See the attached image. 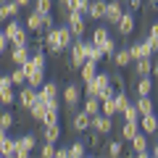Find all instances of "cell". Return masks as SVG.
Here are the masks:
<instances>
[{
	"instance_id": "cell-1",
	"label": "cell",
	"mask_w": 158,
	"mask_h": 158,
	"mask_svg": "<svg viewBox=\"0 0 158 158\" xmlns=\"http://www.w3.org/2000/svg\"><path fill=\"white\" fill-rule=\"evenodd\" d=\"M6 37L11 40V45H29V32H27V27L24 24H19L16 19H11V21L6 24Z\"/></svg>"
},
{
	"instance_id": "cell-2",
	"label": "cell",
	"mask_w": 158,
	"mask_h": 158,
	"mask_svg": "<svg viewBox=\"0 0 158 158\" xmlns=\"http://www.w3.org/2000/svg\"><path fill=\"white\" fill-rule=\"evenodd\" d=\"M69 50H71V58H69V66L71 69H82V63L87 61V42L82 37L77 40V42H74L71 48H69Z\"/></svg>"
},
{
	"instance_id": "cell-3",
	"label": "cell",
	"mask_w": 158,
	"mask_h": 158,
	"mask_svg": "<svg viewBox=\"0 0 158 158\" xmlns=\"http://www.w3.org/2000/svg\"><path fill=\"white\" fill-rule=\"evenodd\" d=\"M66 24H69V29L74 32V37H85V32H87V24H85V13L82 11H69L66 13Z\"/></svg>"
},
{
	"instance_id": "cell-4",
	"label": "cell",
	"mask_w": 158,
	"mask_h": 158,
	"mask_svg": "<svg viewBox=\"0 0 158 158\" xmlns=\"http://www.w3.org/2000/svg\"><path fill=\"white\" fill-rule=\"evenodd\" d=\"M37 98H40V90H37V87H32V85H24L21 90L16 92V100H19V106H21L24 111H29V108L37 103Z\"/></svg>"
},
{
	"instance_id": "cell-5",
	"label": "cell",
	"mask_w": 158,
	"mask_h": 158,
	"mask_svg": "<svg viewBox=\"0 0 158 158\" xmlns=\"http://www.w3.org/2000/svg\"><path fill=\"white\" fill-rule=\"evenodd\" d=\"M69 127H71V132H77V135H85V132L92 129V116L82 108L79 113H74V116H71V124H69Z\"/></svg>"
},
{
	"instance_id": "cell-6",
	"label": "cell",
	"mask_w": 158,
	"mask_h": 158,
	"mask_svg": "<svg viewBox=\"0 0 158 158\" xmlns=\"http://www.w3.org/2000/svg\"><path fill=\"white\" fill-rule=\"evenodd\" d=\"M61 95H63V103H66V106L74 111V108H77L79 103H82V87L71 82V85H66V87H63V92H61Z\"/></svg>"
},
{
	"instance_id": "cell-7",
	"label": "cell",
	"mask_w": 158,
	"mask_h": 158,
	"mask_svg": "<svg viewBox=\"0 0 158 158\" xmlns=\"http://www.w3.org/2000/svg\"><path fill=\"white\" fill-rule=\"evenodd\" d=\"M16 100V90H13V82H11V77H0V103L3 106H11V103Z\"/></svg>"
},
{
	"instance_id": "cell-8",
	"label": "cell",
	"mask_w": 158,
	"mask_h": 158,
	"mask_svg": "<svg viewBox=\"0 0 158 158\" xmlns=\"http://www.w3.org/2000/svg\"><path fill=\"white\" fill-rule=\"evenodd\" d=\"M116 32L121 34V37H129V34L135 32V13H132V11L121 13V19L116 21Z\"/></svg>"
},
{
	"instance_id": "cell-9",
	"label": "cell",
	"mask_w": 158,
	"mask_h": 158,
	"mask_svg": "<svg viewBox=\"0 0 158 158\" xmlns=\"http://www.w3.org/2000/svg\"><path fill=\"white\" fill-rule=\"evenodd\" d=\"M45 48H48V53H53V56L63 53L61 37H58V27H53V29H48V32H45Z\"/></svg>"
},
{
	"instance_id": "cell-10",
	"label": "cell",
	"mask_w": 158,
	"mask_h": 158,
	"mask_svg": "<svg viewBox=\"0 0 158 158\" xmlns=\"http://www.w3.org/2000/svg\"><path fill=\"white\" fill-rule=\"evenodd\" d=\"M29 58H32L29 45H13L11 48V63H13V66H21V63H27Z\"/></svg>"
},
{
	"instance_id": "cell-11",
	"label": "cell",
	"mask_w": 158,
	"mask_h": 158,
	"mask_svg": "<svg viewBox=\"0 0 158 158\" xmlns=\"http://www.w3.org/2000/svg\"><path fill=\"white\" fill-rule=\"evenodd\" d=\"M27 29H29V32H34V34H42V32H45V16L37 13V11H29V16H27Z\"/></svg>"
},
{
	"instance_id": "cell-12",
	"label": "cell",
	"mask_w": 158,
	"mask_h": 158,
	"mask_svg": "<svg viewBox=\"0 0 158 158\" xmlns=\"http://www.w3.org/2000/svg\"><path fill=\"white\" fill-rule=\"evenodd\" d=\"M92 129L100 132V135H108V132L113 129V116H106V113L92 116Z\"/></svg>"
},
{
	"instance_id": "cell-13",
	"label": "cell",
	"mask_w": 158,
	"mask_h": 158,
	"mask_svg": "<svg viewBox=\"0 0 158 158\" xmlns=\"http://www.w3.org/2000/svg\"><path fill=\"white\" fill-rule=\"evenodd\" d=\"M34 148H37V137H34V135H21V137H19V153H16V156L19 158H27Z\"/></svg>"
},
{
	"instance_id": "cell-14",
	"label": "cell",
	"mask_w": 158,
	"mask_h": 158,
	"mask_svg": "<svg viewBox=\"0 0 158 158\" xmlns=\"http://www.w3.org/2000/svg\"><path fill=\"white\" fill-rule=\"evenodd\" d=\"M19 11H21V6H19L16 0H6V3L0 6V24H3V21H11V19H16Z\"/></svg>"
},
{
	"instance_id": "cell-15",
	"label": "cell",
	"mask_w": 158,
	"mask_h": 158,
	"mask_svg": "<svg viewBox=\"0 0 158 158\" xmlns=\"http://www.w3.org/2000/svg\"><path fill=\"white\" fill-rule=\"evenodd\" d=\"M153 66H156V61H153V56H148V58H140V61H135V79L137 77H150L153 74Z\"/></svg>"
},
{
	"instance_id": "cell-16",
	"label": "cell",
	"mask_w": 158,
	"mask_h": 158,
	"mask_svg": "<svg viewBox=\"0 0 158 158\" xmlns=\"http://www.w3.org/2000/svg\"><path fill=\"white\" fill-rule=\"evenodd\" d=\"M111 61H113V66H116V69H127L135 58H132L129 48H116V53L111 56Z\"/></svg>"
},
{
	"instance_id": "cell-17",
	"label": "cell",
	"mask_w": 158,
	"mask_h": 158,
	"mask_svg": "<svg viewBox=\"0 0 158 158\" xmlns=\"http://www.w3.org/2000/svg\"><path fill=\"white\" fill-rule=\"evenodd\" d=\"M121 13H124L121 0H111V3H106V21H108V24H113V27H116V21L121 19Z\"/></svg>"
},
{
	"instance_id": "cell-18",
	"label": "cell",
	"mask_w": 158,
	"mask_h": 158,
	"mask_svg": "<svg viewBox=\"0 0 158 158\" xmlns=\"http://www.w3.org/2000/svg\"><path fill=\"white\" fill-rule=\"evenodd\" d=\"M140 129L145 132L148 137L158 132V116H156V111H153V113H145V116H140Z\"/></svg>"
},
{
	"instance_id": "cell-19",
	"label": "cell",
	"mask_w": 158,
	"mask_h": 158,
	"mask_svg": "<svg viewBox=\"0 0 158 158\" xmlns=\"http://www.w3.org/2000/svg\"><path fill=\"white\" fill-rule=\"evenodd\" d=\"M45 113H48V100H45V98H37V103L29 108V116H32L34 121H40V124H42Z\"/></svg>"
},
{
	"instance_id": "cell-20",
	"label": "cell",
	"mask_w": 158,
	"mask_h": 158,
	"mask_svg": "<svg viewBox=\"0 0 158 158\" xmlns=\"http://www.w3.org/2000/svg\"><path fill=\"white\" fill-rule=\"evenodd\" d=\"M129 53H132V58H135V61H140V58H148V56H156V53L148 48L145 40H142V42H135V45H129Z\"/></svg>"
},
{
	"instance_id": "cell-21",
	"label": "cell",
	"mask_w": 158,
	"mask_h": 158,
	"mask_svg": "<svg viewBox=\"0 0 158 158\" xmlns=\"http://www.w3.org/2000/svg\"><path fill=\"white\" fill-rule=\"evenodd\" d=\"M153 92V77H137L135 79V95H150Z\"/></svg>"
},
{
	"instance_id": "cell-22",
	"label": "cell",
	"mask_w": 158,
	"mask_h": 158,
	"mask_svg": "<svg viewBox=\"0 0 158 158\" xmlns=\"http://www.w3.org/2000/svg\"><path fill=\"white\" fill-rule=\"evenodd\" d=\"M95 74H98V61H90L87 58L82 63V69H79V77H82V82H90V79H95Z\"/></svg>"
},
{
	"instance_id": "cell-23",
	"label": "cell",
	"mask_w": 158,
	"mask_h": 158,
	"mask_svg": "<svg viewBox=\"0 0 158 158\" xmlns=\"http://www.w3.org/2000/svg\"><path fill=\"white\" fill-rule=\"evenodd\" d=\"M135 106H137V111H140V116H145V113H153V111H156V106H153L150 95H137Z\"/></svg>"
},
{
	"instance_id": "cell-24",
	"label": "cell",
	"mask_w": 158,
	"mask_h": 158,
	"mask_svg": "<svg viewBox=\"0 0 158 158\" xmlns=\"http://www.w3.org/2000/svg\"><path fill=\"white\" fill-rule=\"evenodd\" d=\"M42 140H45V142H58V140H61V124H45V129H42Z\"/></svg>"
},
{
	"instance_id": "cell-25",
	"label": "cell",
	"mask_w": 158,
	"mask_h": 158,
	"mask_svg": "<svg viewBox=\"0 0 158 158\" xmlns=\"http://www.w3.org/2000/svg\"><path fill=\"white\" fill-rule=\"evenodd\" d=\"M129 145H132V153L137 156L140 150H145V148H148V135H145V132L140 129V132H137V135H135V137L129 140Z\"/></svg>"
},
{
	"instance_id": "cell-26",
	"label": "cell",
	"mask_w": 158,
	"mask_h": 158,
	"mask_svg": "<svg viewBox=\"0 0 158 158\" xmlns=\"http://www.w3.org/2000/svg\"><path fill=\"white\" fill-rule=\"evenodd\" d=\"M87 16L90 19H106V0H92Z\"/></svg>"
},
{
	"instance_id": "cell-27",
	"label": "cell",
	"mask_w": 158,
	"mask_h": 158,
	"mask_svg": "<svg viewBox=\"0 0 158 158\" xmlns=\"http://www.w3.org/2000/svg\"><path fill=\"white\" fill-rule=\"evenodd\" d=\"M61 95V90H58L56 82H45V85L40 87V98H45V100H53V98Z\"/></svg>"
},
{
	"instance_id": "cell-28",
	"label": "cell",
	"mask_w": 158,
	"mask_h": 158,
	"mask_svg": "<svg viewBox=\"0 0 158 158\" xmlns=\"http://www.w3.org/2000/svg\"><path fill=\"white\" fill-rule=\"evenodd\" d=\"M137 132H140V124H137V121H124V127H121V140L129 142Z\"/></svg>"
},
{
	"instance_id": "cell-29",
	"label": "cell",
	"mask_w": 158,
	"mask_h": 158,
	"mask_svg": "<svg viewBox=\"0 0 158 158\" xmlns=\"http://www.w3.org/2000/svg\"><path fill=\"white\" fill-rule=\"evenodd\" d=\"M85 111L90 113V116L103 113V103H100V98H87V100H85Z\"/></svg>"
},
{
	"instance_id": "cell-30",
	"label": "cell",
	"mask_w": 158,
	"mask_h": 158,
	"mask_svg": "<svg viewBox=\"0 0 158 158\" xmlns=\"http://www.w3.org/2000/svg\"><path fill=\"white\" fill-rule=\"evenodd\" d=\"M145 42H148V48H150L153 53L158 50V21H156V24H150V29H148V37H145Z\"/></svg>"
},
{
	"instance_id": "cell-31",
	"label": "cell",
	"mask_w": 158,
	"mask_h": 158,
	"mask_svg": "<svg viewBox=\"0 0 158 158\" xmlns=\"http://www.w3.org/2000/svg\"><path fill=\"white\" fill-rule=\"evenodd\" d=\"M19 153V137H8V142L0 148V156H16Z\"/></svg>"
},
{
	"instance_id": "cell-32",
	"label": "cell",
	"mask_w": 158,
	"mask_h": 158,
	"mask_svg": "<svg viewBox=\"0 0 158 158\" xmlns=\"http://www.w3.org/2000/svg\"><path fill=\"white\" fill-rule=\"evenodd\" d=\"M8 77H11V82H13V85H19V87L27 85V71H24V66H16Z\"/></svg>"
},
{
	"instance_id": "cell-33",
	"label": "cell",
	"mask_w": 158,
	"mask_h": 158,
	"mask_svg": "<svg viewBox=\"0 0 158 158\" xmlns=\"http://www.w3.org/2000/svg\"><path fill=\"white\" fill-rule=\"evenodd\" d=\"M87 58H90V61H98V63H100L103 58H106V53L100 50V45H95V42H87Z\"/></svg>"
},
{
	"instance_id": "cell-34",
	"label": "cell",
	"mask_w": 158,
	"mask_h": 158,
	"mask_svg": "<svg viewBox=\"0 0 158 158\" xmlns=\"http://www.w3.org/2000/svg\"><path fill=\"white\" fill-rule=\"evenodd\" d=\"M121 116H124V121H137V124H140V111H137L135 103H129V106L121 111Z\"/></svg>"
},
{
	"instance_id": "cell-35",
	"label": "cell",
	"mask_w": 158,
	"mask_h": 158,
	"mask_svg": "<svg viewBox=\"0 0 158 158\" xmlns=\"http://www.w3.org/2000/svg\"><path fill=\"white\" fill-rule=\"evenodd\" d=\"M108 37H111V32H108L106 27H95V32H92V42H95V45H103Z\"/></svg>"
},
{
	"instance_id": "cell-36",
	"label": "cell",
	"mask_w": 158,
	"mask_h": 158,
	"mask_svg": "<svg viewBox=\"0 0 158 158\" xmlns=\"http://www.w3.org/2000/svg\"><path fill=\"white\" fill-rule=\"evenodd\" d=\"M100 103H103V113H106V116H116V113H118L116 95H113V98H108V100H100Z\"/></svg>"
},
{
	"instance_id": "cell-37",
	"label": "cell",
	"mask_w": 158,
	"mask_h": 158,
	"mask_svg": "<svg viewBox=\"0 0 158 158\" xmlns=\"http://www.w3.org/2000/svg\"><path fill=\"white\" fill-rule=\"evenodd\" d=\"M13 124H16V116H13L11 111H3V113H0V127H3V129L11 132V129H13Z\"/></svg>"
},
{
	"instance_id": "cell-38",
	"label": "cell",
	"mask_w": 158,
	"mask_h": 158,
	"mask_svg": "<svg viewBox=\"0 0 158 158\" xmlns=\"http://www.w3.org/2000/svg\"><path fill=\"white\" fill-rule=\"evenodd\" d=\"M95 82H98V87H100V90L111 87V71H98V74H95ZM98 95H100V92H98Z\"/></svg>"
},
{
	"instance_id": "cell-39",
	"label": "cell",
	"mask_w": 158,
	"mask_h": 158,
	"mask_svg": "<svg viewBox=\"0 0 158 158\" xmlns=\"http://www.w3.org/2000/svg\"><path fill=\"white\" fill-rule=\"evenodd\" d=\"M85 153H87L85 142H71V145H69V156H71V158H82Z\"/></svg>"
},
{
	"instance_id": "cell-40",
	"label": "cell",
	"mask_w": 158,
	"mask_h": 158,
	"mask_svg": "<svg viewBox=\"0 0 158 158\" xmlns=\"http://www.w3.org/2000/svg\"><path fill=\"white\" fill-rule=\"evenodd\" d=\"M34 11L42 13V16H48V13L53 11V0H34Z\"/></svg>"
},
{
	"instance_id": "cell-41",
	"label": "cell",
	"mask_w": 158,
	"mask_h": 158,
	"mask_svg": "<svg viewBox=\"0 0 158 158\" xmlns=\"http://www.w3.org/2000/svg\"><path fill=\"white\" fill-rule=\"evenodd\" d=\"M58 118H61V108H48L45 118H42V127L45 124H58Z\"/></svg>"
},
{
	"instance_id": "cell-42",
	"label": "cell",
	"mask_w": 158,
	"mask_h": 158,
	"mask_svg": "<svg viewBox=\"0 0 158 158\" xmlns=\"http://www.w3.org/2000/svg\"><path fill=\"white\" fill-rule=\"evenodd\" d=\"M111 87L116 92H121V90H127V82H124V74H111Z\"/></svg>"
},
{
	"instance_id": "cell-43",
	"label": "cell",
	"mask_w": 158,
	"mask_h": 158,
	"mask_svg": "<svg viewBox=\"0 0 158 158\" xmlns=\"http://www.w3.org/2000/svg\"><path fill=\"white\" fill-rule=\"evenodd\" d=\"M100 50L106 53V56H113V53H116V40H113V37H108L106 42L100 45Z\"/></svg>"
},
{
	"instance_id": "cell-44",
	"label": "cell",
	"mask_w": 158,
	"mask_h": 158,
	"mask_svg": "<svg viewBox=\"0 0 158 158\" xmlns=\"http://www.w3.org/2000/svg\"><path fill=\"white\" fill-rule=\"evenodd\" d=\"M32 63H34L37 69H45V63H48V56H45L42 50H37V53L32 56Z\"/></svg>"
},
{
	"instance_id": "cell-45",
	"label": "cell",
	"mask_w": 158,
	"mask_h": 158,
	"mask_svg": "<svg viewBox=\"0 0 158 158\" xmlns=\"http://www.w3.org/2000/svg\"><path fill=\"white\" fill-rule=\"evenodd\" d=\"M58 6H61V11H77V6H79V0H58Z\"/></svg>"
},
{
	"instance_id": "cell-46",
	"label": "cell",
	"mask_w": 158,
	"mask_h": 158,
	"mask_svg": "<svg viewBox=\"0 0 158 158\" xmlns=\"http://www.w3.org/2000/svg\"><path fill=\"white\" fill-rule=\"evenodd\" d=\"M40 153H42L45 158H53L56 156V142H45V145L40 148Z\"/></svg>"
},
{
	"instance_id": "cell-47",
	"label": "cell",
	"mask_w": 158,
	"mask_h": 158,
	"mask_svg": "<svg viewBox=\"0 0 158 158\" xmlns=\"http://www.w3.org/2000/svg\"><path fill=\"white\" fill-rule=\"evenodd\" d=\"M108 153H111V156H121V153H124V145H121L118 140H113L111 145H108Z\"/></svg>"
},
{
	"instance_id": "cell-48",
	"label": "cell",
	"mask_w": 158,
	"mask_h": 158,
	"mask_svg": "<svg viewBox=\"0 0 158 158\" xmlns=\"http://www.w3.org/2000/svg\"><path fill=\"white\" fill-rule=\"evenodd\" d=\"M8 45H11V40H8L6 32L0 29V56H3V53H8Z\"/></svg>"
},
{
	"instance_id": "cell-49",
	"label": "cell",
	"mask_w": 158,
	"mask_h": 158,
	"mask_svg": "<svg viewBox=\"0 0 158 158\" xmlns=\"http://www.w3.org/2000/svg\"><path fill=\"white\" fill-rule=\"evenodd\" d=\"M90 3H92V0H79L77 11H82V13H85V16H87V11H90Z\"/></svg>"
},
{
	"instance_id": "cell-50",
	"label": "cell",
	"mask_w": 158,
	"mask_h": 158,
	"mask_svg": "<svg viewBox=\"0 0 158 158\" xmlns=\"http://www.w3.org/2000/svg\"><path fill=\"white\" fill-rule=\"evenodd\" d=\"M56 158H71L69 156V148H56Z\"/></svg>"
},
{
	"instance_id": "cell-51",
	"label": "cell",
	"mask_w": 158,
	"mask_h": 158,
	"mask_svg": "<svg viewBox=\"0 0 158 158\" xmlns=\"http://www.w3.org/2000/svg\"><path fill=\"white\" fill-rule=\"evenodd\" d=\"M127 6H129L132 11H140V8H142V0H127Z\"/></svg>"
},
{
	"instance_id": "cell-52",
	"label": "cell",
	"mask_w": 158,
	"mask_h": 158,
	"mask_svg": "<svg viewBox=\"0 0 158 158\" xmlns=\"http://www.w3.org/2000/svg\"><path fill=\"white\" fill-rule=\"evenodd\" d=\"M8 137H11V135H8V129H3V127H0V148L8 142Z\"/></svg>"
},
{
	"instance_id": "cell-53",
	"label": "cell",
	"mask_w": 158,
	"mask_h": 158,
	"mask_svg": "<svg viewBox=\"0 0 158 158\" xmlns=\"http://www.w3.org/2000/svg\"><path fill=\"white\" fill-rule=\"evenodd\" d=\"M48 29H53V16H50V13L45 16V32H48Z\"/></svg>"
},
{
	"instance_id": "cell-54",
	"label": "cell",
	"mask_w": 158,
	"mask_h": 158,
	"mask_svg": "<svg viewBox=\"0 0 158 158\" xmlns=\"http://www.w3.org/2000/svg\"><path fill=\"white\" fill-rule=\"evenodd\" d=\"M16 3H19V6H21V8H27L29 3H32V0H16Z\"/></svg>"
},
{
	"instance_id": "cell-55",
	"label": "cell",
	"mask_w": 158,
	"mask_h": 158,
	"mask_svg": "<svg viewBox=\"0 0 158 158\" xmlns=\"http://www.w3.org/2000/svg\"><path fill=\"white\" fill-rule=\"evenodd\" d=\"M153 156L158 158V140H156V145H153Z\"/></svg>"
},
{
	"instance_id": "cell-56",
	"label": "cell",
	"mask_w": 158,
	"mask_h": 158,
	"mask_svg": "<svg viewBox=\"0 0 158 158\" xmlns=\"http://www.w3.org/2000/svg\"><path fill=\"white\" fill-rule=\"evenodd\" d=\"M3 3H6V0H0V6H3Z\"/></svg>"
},
{
	"instance_id": "cell-57",
	"label": "cell",
	"mask_w": 158,
	"mask_h": 158,
	"mask_svg": "<svg viewBox=\"0 0 158 158\" xmlns=\"http://www.w3.org/2000/svg\"><path fill=\"white\" fill-rule=\"evenodd\" d=\"M156 53H158V50H156ZM156 63H158V58H156Z\"/></svg>"
},
{
	"instance_id": "cell-58",
	"label": "cell",
	"mask_w": 158,
	"mask_h": 158,
	"mask_svg": "<svg viewBox=\"0 0 158 158\" xmlns=\"http://www.w3.org/2000/svg\"><path fill=\"white\" fill-rule=\"evenodd\" d=\"M0 77H3V74H0Z\"/></svg>"
}]
</instances>
